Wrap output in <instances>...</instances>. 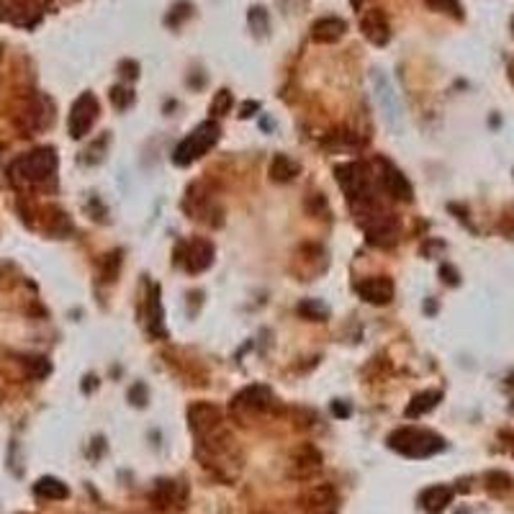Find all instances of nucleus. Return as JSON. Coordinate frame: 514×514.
I'll list each match as a JSON object with an SVG mask.
<instances>
[{"instance_id": "1", "label": "nucleus", "mask_w": 514, "mask_h": 514, "mask_svg": "<svg viewBox=\"0 0 514 514\" xmlns=\"http://www.w3.org/2000/svg\"><path fill=\"white\" fill-rule=\"evenodd\" d=\"M388 448L401 452L406 458H429L435 452L445 450V440L429 429L422 427H399L388 435Z\"/></svg>"}, {"instance_id": "2", "label": "nucleus", "mask_w": 514, "mask_h": 514, "mask_svg": "<svg viewBox=\"0 0 514 514\" xmlns=\"http://www.w3.org/2000/svg\"><path fill=\"white\" fill-rule=\"evenodd\" d=\"M55 170H57V152L49 150V147H41V150H34L29 155H21L8 167L10 178L16 183H21V185H44L47 180H52Z\"/></svg>"}, {"instance_id": "3", "label": "nucleus", "mask_w": 514, "mask_h": 514, "mask_svg": "<svg viewBox=\"0 0 514 514\" xmlns=\"http://www.w3.org/2000/svg\"><path fill=\"white\" fill-rule=\"evenodd\" d=\"M216 139H219V124H216V121H204L193 134H188L178 147H175L173 162L180 167L190 165L193 159L204 157L206 152L216 144Z\"/></svg>"}, {"instance_id": "4", "label": "nucleus", "mask_w": 514, "mask_h": 514, "mask_svg": "<svg viewBox=\"0 0 514 514\" xmlns=\"http://www.w3.org/2000/svg\"><path fill=\"white\" fill-rule=\"evenodd\" d=\"M180 262L188 273H204L206 268H211L214 262V245L206 239H196V242H180L175 247V265Z\"/></svg>"}, {"instance_id": "5", "label": "nucleus", "mask_w": 514, "mask_h": 514, "mask_svg": "<svg viewBox=\"0 0 514 514\" xmlns=\"http://www.w3.org/2000/svg\"><path fill=\"white\" fill-rule=\"evenodd\" d=\"M373 90H376V101H378L380 111H383V119L391 129H399V119H401V108H399V95L394 93V85L388 80L386 72L373 70Z\"/></svg>"}, {"instance_id": "6", "label": "nucleus", "mask_w": 514, "mask_h": 514, "mask_svg": "<svg viewBox=\"0 0 514 514\" xmlns=\"http://www.w3.org/2000/svg\"><path fill=\"white\" fill-rule=\"evenodd\" d=\"M95 116H98V101L93 93H83L78 101L72 103L70 111V136L72 139H83V136L93 129Z\"/></svg>"}, {"instance_id": "7", "label": "nucleus", "mask_w": 514, "mask_h": 514, "mask_svg": "<svg viewBox=\"0 0 514 514\" xmlns=\"http://www.w3.org/2000/svg\"><path fill=\"white\" fill-rule=\"evenodd\" d=\"M188 422H190V429H193L198 437H204V435H208V432H214V429L222 427L224 411L211 401H196L188 406Z\"/></svg>"}, {"instance_id": "8", "label": "nucleus", "mask_w": 514, "mask_h": 514, "mask_svg": "<svg viewBox=\"0 0 514 514\" xmlns=\"http://www.w3.org/2000/svg\"><path fill=\"white\" fill-rule=\"evenodd\" d=\"M357 296L373 306H383L388 301L394 299V280L386 276H371V278H363L360 283L355 285Z\"/></svg>"}, {"instance_id": "9", "label": "nucleus", "mask_w": 514, "mask_h": 514, "mask_svg": "<svg viewBox=\"0 0 514 514\" xmlns=\"http://www.w3.org/2000/svg\"><path fill=\"white\" fill-rule=\"evenodd\" d=\"M380 185H383V190H386V193L394 198V201H406V204H409L411 198H414V188H411V183L406 180V178L401 175V170H396L391 162H383Z\"/></svg>"}, {"instance_id": "10", "label": "nucleus", "mask_w": 514, "mask_h": 514, "mask_svg": "<svg viewBox=\"0 0 514 514\" xmlns=\"http://www.w3.org/2000/svg\"><path fill=\"white\" fill-rule=\"evenodd\" d=\"M360 29H363V34L376 44V47H383V44H388V39H391V29H388V21L380 8L365 10L363 16H360Z\"/></svg>"}, {"instance_id": "11", "label": "nucleus", "mask_w": 514, "mask_h": 514, "mask_svg": "<svg viewBox=\"0 0 514 514\" xmlns=\"http://www.w3.org/2000/svg\"><path fill=\"white\" fill-rule=\"evenodd\" d=\"M270 404H273V391H270L268 386H260V383L242 388V391L234 396V406H239V409L265 411Z\"/></svg>"}, {"instance_id": "12", "label": "nucleus", "mask_w": 514, "mask_h": 514, "mask_svg": "<svg viewBox=\"0 0 514 514\" xmlns=\"http://www.w3.org/2000/svg\"><path fill=\"white\" fill-rule=\"evenodd\" d=\"M306 509L311 514H332L337 509V491L332 486H317L306 494Z\"/></svg>"}, {"instance_id": "13", "label": "nucleus", "mask_w": 514, "mask_h": 514, "mask_svg": "<svg viewBox=\"0 0 514 514\" xmlns=\"http://www.w3.org/2000/svg\"><path fill=\"white\" fill-rule=\"evenodd\" d=\"M348 31V24L342 18H322L314 24V39L324 41V44H332V41L342 39V34Z\"/></svg>"}, {"instance_id": "14", "label": "nucleus", "mask_w": 514, "mask_h": 514, "mask_svg": "<svg viewBox=\"0 0 514 514\" xmlns=\"http://www.w3.org/2000/svg\"><path fill=\"white\" fill-rule=\"evenodd\" d=\"M450 501H452L450 486H429V489L422 494V506H424L429 514H440Z\"/></svg>"}, {"instance_id": "15", "label": "nucleus", "mask_w": 514, "mask_h": 514, "mask_svg": "<svg viewBox=\"0 0 514 514\" xmlns=\"http://www.w3.org/2000/svg\"><path fill=\"white\" fill-rule=\"evenodd\" d=\"M34 494L41 499H52V501H59V499L70 497V489L64 486L59 478H52V476H44L39 481L34 483Z\"/></svg>"}, {"instance_id": "16", "label": "nucleus", "mask_w": 514, "mask_h": 514, "mask_svg": "<svg viewBox=\"0 0 514 514\" xmlns=\"http://www.w3.org/2000/svg\"><path fill=\"white\" fill-rule=\"evenodd\" d=\"M440 399H443L440 391H424V394H417L409 401V406H406V417H409V420H417V417H422V414H427V411H432L437 404H440Z\"/></svg>"}, {"instance_id": "17", "label": "nucleus", "mask_w": 514, "mask_h": 514, "mask_svg": "<svg viewBox=\"0 0 514 514\" xmlns=\"http://www.w3.org/2000/svg\"><path fill=\"white\" fill-rule=\"evenodd\" d=\"M299 170H301L299 162H296V159H291V157H285V155H278V157L270 162V178H273L276 183L293 180V178L299 175Z\"/></svg>"}, {"instance_id": "18", "label": "nucleus", "mask_w": 514, "mask_h": 514, "mask_svg": "<svg viewBox=\"0 0 514 514\" xmlns=\"http://www.w3.org/2000/svg\"><path fill=\"white\" fill-rule=\"evenodd\" d=\"M324 144L327 147H342V150H357L360 147V136L352 134V131H348V129H342V131H332V134L324 136Z\"/></svg>"}, {"instance_id": "19", "label": "nucleus", "mask_w": 514, "mask_h": 514, "mask_svg": "<svg viewBox=\"0 0 514 514\" xmlns=\"http://www.w3.org/2000/svg\"><path fill=\"white\" fill-rule=\"evenodd\" d=\"M150 322H152V334L165 337V327H162V308H159V285L152 288V301H150Z\"/></svg>"}, {"instance_id": "20", "label": "nucleus", "mask_w": 514, "mask_h": 514, "mask_svg": "<svg viewBox=\"0 0 514 514\" xmlns=\"http://www.w3.org/2000/svg\"><path fill=\"white\" fill-rule=\"evenodd\" d=\"M299 314L301 317L311 319V322H322V319H327V306L322 304V301H314V299H306L299 304Z\"/></svg>"}, {"instance_id": "21", "label": "nucleus", "mask_w": 514, "mask_h": 514, "mask_svg": "<svg viewBox=\"0 0 514 514\" xmlns=\"http://www.w3.org/2000/svg\"><path fill=\"white\" fill-rule=\"evenodd\" d=\"M155 501H157L159 506H167L175 501V483L173 481H159L157 489H155Z\"/></svg>"}, {"instance_id": "22", "label": "nucleus", "mask_w": 514, "mask_h": 514, "mask_svg": "<svg viewBox=\"0 0 514 514\" xmlns=\"http://www.w3.org/2000/svg\"><path fill=\"white\" fill-rule=\"evenodd\" d=\"M111 103L119 108V111H127L129 106L134 103V93L129 87H113L111 90Z\"/></svg>"}, {"instance_id": "23", "label": "nucleus", "mask_w": 514, "mask_h": 514, "mask_svg": "<svg viewBox=\"0 0 514 514\" xmlns=\"http://www.w3.org/2000/svg\"><path fill=\"white\" fill-rule=\"evenodd\" d=\"M231 103H234V98H231L229 90H222V93L214 98V103H211V113H214V116H224V113H229Z\"/></svg>"}, {"instance_id": "24", "label": "nucleus", "mask_w": 514, "mask_h": 514, "mask_svg": "<svg viewBox=\"0 0 514 514\" xmlns=\"http://www.w3.org/2000/svg\"><path fill=\"white\" fill-rule=\"evenodd\" d=\"M427 3L435 10H443V13H452V16L460 18V3H458V0H427Z\"/></svg>"}, {"instance_id": "25", "label": "nucleus", "mask_w": 514, "mask_h": 514, "mask_svg": "<svg viewBox=\"0 0 514 514\" xmlns=\"http://www.w3.org/2000/svg\"><path fill=\"white\" fill-rule=\"evenodd\" d=\"M26 365L31 368V373L36 376V378H41V376H47V373H49V363L44 360V357H29V360H26Z\"/></svg>"}, {"instance_id": "26", "label": "nucleus", "mask_w": 514, "mask_h": 514, "mask_svg": "<svg viewBox=\"0 0 514 514\" xmlns=\"http://www.w3.org/2000/svg\"><path fill=\"white\" fill-rule=\"evenodd\" d=\"M121 70H124V78H136L139 67H136L134 62H124V64H121Z\"/></svg>"}, {"instance_id": "27", "label": "nucleus", "mask_w": 514, "mask_h": 514, "mask_svg": "<svg viewBox=\"0 0 514 514\" xmlns=\"http://www.w3.org/2000/svg\"><path fill=\"white\" fill-rule=\"evenodd\" d=\"M332 409H334V414H337V417H348V414H350V406H340V404H334Z\"/></svg>"}]
</instances>
